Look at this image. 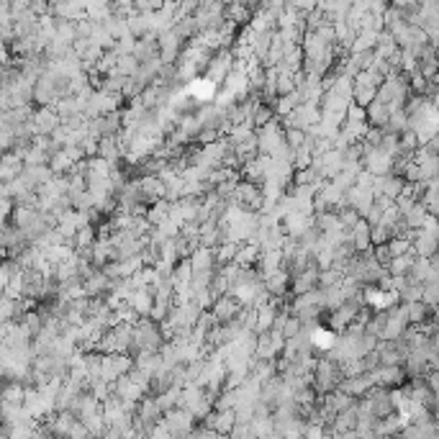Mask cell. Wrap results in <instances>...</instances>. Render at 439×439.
I'll return each instance as SVG.
<instances>
[{"label":"cell","mask_w":439,"mask_h":439,"mask_svg":"<svg viewBox=\"0 0 439 439\" xmlns=\"http://www.w3.org/2000/svg\"><path fill=\"white\" fill-rule=\"evenodd\" d=\"M196 421L198 419L193 416L191 411L185 409H172L165 414V419H162V429L170 434V437L175 439H193L196 437Z\"/></svg>","instance_id":"2"},{"label":"cell","mask_w":439,"mask_h":439,"mask_svg":"<svg viewBox=\"0 0 439 439\" xmlns=\"http://www.w3.org/2000/svg\"><path fill=\"white\" fill-rule=\"evenodd\" d=\"M283 144H286V129L278 126V121H270L267 126L257 129V146H260V154L272 157Z\"/></svg>","instance_id":"4"},{"label":"cell","mask_w":439,"mask_h":439,"mask_svg":"<svg viewBox=\"0 0 439 439\" xmlns=\"http://www.w3.org/2000/svg\"><path fill=\"white\" fill-rule=\"evenodd\" d=\"M205 426L213 429V432L224 434V437H229L236 426V411L234 409H216L211 416L205 419Z\"/></svg>","instance_id":"6"},{"label":"cell","mask_w":439,"mask_h":439,"mask_svg":"<svg viewBox=\"0 0 439 439\" xmlns=\"http://www.w3.org/2000/svg\"><path fill=\"white\" fill-rule=\"evenodd\" d=\"M265 280V291H267V295L275 300H280L283 295H286V288L288 283H291V272L288 270H278V272H272V275H267Z\"/></svg>","instance_id":"10"},{"label":"cell","mask_w":439,"mask_h":439,"mask_svg":"<svg viewBox=\"0 0 439 439\" xmlns=\"http://www.w3.org/2000/svg\"><path fill=\"white\" fill-rule=\"evenodd\" d=\"M229 437L231 439H260L255 432V426H252V421H249V424H239V421H236L234 432L229 434Z\"/></svg>","instance_id":"14"},{"label":"cell","mask_w":439,"mask_h":439,"mask_svg":"<svg viewBox=\"0 0 439 439\" xmlns=\"http://www.w3.org/2000/svg\"><path fill=\"white\" fill-rule=\"evenodd\" d=\"M403 188H406V180L398 175H386V177H378V180H375V196L388 198V201H393V203L401 198Z\"/></svg>","instance_id":"8"},{"label":"cell","mask_w":439,"mask_h":439,"mask_svg":"<svg viewBox=\"0 0 439 439\" xmlns=\"http://www.w3.org/2000/svg\"><path fill=\"white\" fill-rule=\"evenodd\" d=\"M242 303L234 298V295H224V298H219L216 303H213V311L211 314L216 316V322L219 324H229V322H234L236 316L242 314Z\"/></svg>","instance_id":"9"},{"label":"cell","mask_w":439,"mask_h":439,"mask_svg":"<svg viewBox=\"0 0 439 439\" xmlns=\"http://www.w3.org/2000/svg\"><path fill=\"white\" fill-rule=\"evenodd\" d=\"M157 322H139L134 326V350L136 352H160L165 347Z\"/></svg>","instance_id":"3"},{"label":"cell","mask_w":439,"mask_h":439,"mask_svg":"<svg viewBox=\"0 0 439 439\" xmlns=\"http://www.w3.org/2000/svg\"><path fill=\"white\" fill-rule=\"evenodd\" d=\"M311 381H314L316 393L329 395V393H334V390L342 388L344 370H342V365L331 362L329 357H322L319 362H316V370H314V375H311Z\"/></svg>","instance_id":"1"},{"label":"cell","mask_w":439,"mask_h":439,"mask_svg":"<svg viewBox=\"0 0 439 439\" xmlns=\"http://www.w3.org/2000/svg\"><path fill=\"white\" fill-rule=\"evenodd\" d=\"M421 303H426L432 311L439 308V283H426L424 293H421Z\"/></svg>","instance_id":"13"},{"label":"cell","mask_w":439,"mask_h":439,"mask_svg":"<svg viewBox=\"0 0 439 439\" xmlns=\"http://www.w3.org/2000/svg\"><path fill=\"white\" fill-rule=\"evenodd\" d=\"M365 401L370 403V409L378 419H388L395 414V403H393V390L390 388H373L365 395Z\"/></svg>","instance_id":"5"},{"label":"cell","mask_w":439,"mask_h":439,"mask_svg":"<svg viewBox=\"0 0 439 439\" xmlns=\"http://www.w3.org/2000/svg\"><path fill=\"white\" fill-rule=\"evenodd\" d=\"M59 126H62V118H59V113L54 110V106H51V108H42L34 113V129H37V136H51Z\"/></svg>","instance_id":"7"},{"label":"cell","mask_w":439,"mask_h":439,"mask_svg":"<svg viewBox=\"0 0 439 439\" xmlns=\"http://www.w3.org/2000/svg\"><path fill=\"white\" fill-rule=\"evenodd\" d=\"M429 219H432V216H429V211L424 208V203H414V208H411V211L403 216L406 227H409L414 234H419V231H421V229L429 224Z\"/></svg>","instance_id":"12"},{"label":"cell","mask_w":439,"mask_h":439,"mask_svg":"<svg viewBox=\"0 0 439 439\" xmlns=\"http://www.w3.org/2000/svg\"><path fill=\"white\" fill-rule=\"evenodd\" d=\"M216 82H211L208 77H196L193 82H188V93H191L193 98H196L198 103H205V101H213V96H216Z\"/></svg>","instance_id":"11"}]
</instances>
